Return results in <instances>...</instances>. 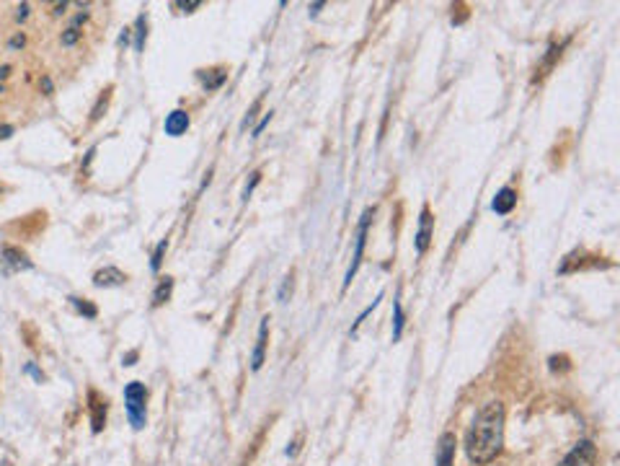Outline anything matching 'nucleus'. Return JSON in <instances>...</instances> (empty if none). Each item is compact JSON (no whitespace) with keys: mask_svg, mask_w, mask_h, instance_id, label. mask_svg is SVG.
I'll return each instance as SVG.
<instances>
[{"mask_svg":"<svg viewBox=\"0 0 620 466\" xmlns=\"http://www.w3.org/2000/svg\"><path fill=\"white\" fill-rule=\"evenodd\" d=\"M166 249H168V241H160L158 246H155V251H153V262H150L153 272H158V270H160V265H163V254H166Z\"/></svg>","mask_w":620,"mask_h":466,"instance_id":"nucleus-20","label":"nucleus"},{"mask_svg":"<svg viewBox=\"0 0 620 466\" xmlns=\"http://www.w3.org/2000/svg\"><path fill=\"white\" fill-rule=\"evenodd\" d=\"M11 47H24V37H21V34L13 37V39H11Z\"/></svg>","mask_w":620,"mask_h":466,"instance_id":"nucleus-24","label":"nucleus"},{"mask_svg":"<svg viewBox=\"0 0 620 466\" xmlns=\"http://www.w3.org/2000/svg\"><path fill=\"white\" fill-rule=\"evenodd\" d=\"M202 83H205L207 91H215L220 89L225 81H228V68H212V70H199L197 73Z\"/></svg>","mask_w":620,"mask_h":466,"instance_id":"nucleus-13","label":"nucleus"},{"mask_svg":"<svg viewBox=\"0 0 620 466\" xmlns=\"http://www.w3.org/2000/svg\"><path fill=\"white\" fill-rule=\"evenodd\" d=\"M41 86H44V91H47V94H52V81H49L47 75H44V78H41Z\"/></svg>","mask_w":620,"mask_h":466,"instance_id":"nucleus-26","label":"nucleus"},{"mask_svg":"<svg viewBox=\"0 0 620 466\" xmlns=\"http://www.w3.org/2000/svg\"><path fill=\"white\" fill-rule=\"evenodd\" d=\"M26 370H29V373H32L34 378H37V381H41V373L37 368H34V365H26Z\"/></svg>","mask_w":620,"mask_h":466,"instance_id":"nucleus-27","label":"nucleus"},{"mask_svg":"<svg viewBox=\"0 0 620 466\" xmlns=\"http://www.w3.org/2000/svg\"><path fill=\"white\" fill-rule=\"evenodd\" d=\"M70 303L78 308V314L88 316V319H96V314H98V308L93 303H88L86 298H70Z\"/></svg>","mask_w":620,"mask_h":466,"instance_id":"nucleus-17","label":"nucleus"},{"mask_svg":"<svg viewBox=\"0 0 620 466\" xmlns=\"http://www.w3.org/2000/svg\"><path fill=\"white\" fill-rule=\"evenodd\" d=\"M403 324H406V316H403V308H401V301H393V342L401 339L403 334Z\"/></svg>","mask_w":620,"mask_h":466,"instance_id":"nucleus-16","label":"nucleus"},{"mask_svg":"<svg viewBox=\"0 0 620 466\" xmlns=\"http://www.w3.org/2000/svg\"><path fill=\"white\" fill-rule=\"evenodd\" d=\"M8 73H11V68H8V65H3V68H0V78H6Z\"/></svg>","mask_w":620,"mask_h":466,"instance_id":"nucleus-32","label":"nucleus"},{"mask_svg":"<svg viewBox=\"0 0 620 466\" xmlns=\"http://www.w3.org/2000/svg\"><path fill=\"white\" fill-rule=\"evenodd\" d=\"M109 96H112V89H106V91H103V94H101V99H98V101H96L93 112H91V122L101 120V114L106 112V106H109Z\"/></svg>","mask_w":620,"mask_h":466,"instance_id":"nucleus-18","label":"nucleus"},{"mask_svg":"<svg viewBox=\"0 0 620 466\" xmlns=\"http://www.w3.org/2000/svg\"><path fill=\"white\" fill-rule=\"evenodd\" d=\"M290 293H292V275H287V277H285V282H282V288H279V301H282V303H285V301H287V296H290Z\"/></svg>","mask_w":620,"mask_h":466,"instance_id":"nucleus-21","label":"nucleus"},{"mask_svg":"<svg viewBox=\"0 0 620 466\" xmlns=\"http://www.w3.org/2000/svg\"><path fill=\"white\" fill-rule=\"evenodd\" d=\"M202 3L199 0H194V3H179V8H199Z\"/></svg>","mask_w":620,"mask_h":466,"instance_id":"nucleus-25","label":"nucleus"},{"mask_svg":"<svg viewBox=\"0 0 620 466\" xmlns=\"http://www.w3.org/2000/svg\"><path fill=\"white\" fill-rule=\"evenodd\" d=\"M501 446H504V404L489 402L473 417V425L465 435V451L473 464H489L501 453Z\"/></svg>","mask_w":620,"mask_h":466,"instance_id":"nucleus-1","label":"nucleus"},{"mask_svg":"<svg viewBox=\"0 0 620 466\" xmlns=\"http://www.w3.org/2000/svg\"><path fill=\"white\" fill-rule=\"evenodd\" d=\"M455 435L453 433H445L439 438V446H437V461L434 466H453L455 464Z\"/></svg>","mask_w":620,"mask_h":466,"instance_id":"nucleus-9","label":"nucleus"},{"mask_svg":"<svg viewBox=\"0 0 620 466\" xmlns=\"http://www.w3.org/2000/svg\"><path fill=\"white\" fill-rule=\"evenodd\" d=\"M124 282H127V275L117 267H103L93 275L96 288H117V285H124Z\"/></svg>","mask_w":620,"mask_h":466,"instance_id":"nucleus-7","label":"nucleus"},{"mask_svg":"<svg viewBox=\"0 0 620 466\" xmlns=\"http://www.w3.org/2000/svg\"><path fill=\"white\" fill-rule=\"evenodd\" d=\"M88 399H91V422H93V433H101V427L106 425V399H101L96 391H91Z\"/></svg>","mask_w":620,"mask_h":466,"instance_id":"nucleus-11","label":"nucleus"},{"mask_svg":"<svg viewBox=\"0 0 620 466\" xmlns=\"http://www.w3.org/2000/svg\"><path fill=\"white\" fill-rule=\"evenodd\" d=\"M373 208H367L362 213V220H359V231H357V246H354V257H351V265L347 270V277H344V288L351 282V277L357 275L359 265H362V254H365V241H367V228H370V220H373Z\"/></svg>","mask_w":620,"mask_h":466,"instance_id":"nucleus-3","label":"nucleus"},{"mask_svg":"<svg viewBox=\"0 0 620 466\" xmlns=\"http://www.w3.org/2000/svg\"><path fill=\"white\" fill-rule=\"evenodd\" d=\"M26 16H29V6H26V3H24V6L18 8V18H26Z\"/></svg>","mask_w":620,"mask_h":466,"instance_id":"nucleus-28","label":"nucleus"},{"mask_svg":"<svg viewBox=\"0 0 620 466\" xmlns=\"http://www.w3.org/2000/svg\"><path fill=\"white\" fill-rule=\"evenodd\" d=\"M321 8H323V3H313V6H310V13H313V16H316V13H318Z\"/></svg>","mask_w":620,"mask_h":466,"instance_id":"nucleus-29","label":"nucleus"},{"mask_svg":"<svg viewBox=\"0 0 620 466\" xmlns=\"http://www.w3.org/2000/svg\"><path fill=\"white\" fill-rule=\"evenodd\" d=\"M11 132H13V127H0V137H11Z\"/></svg>","mask_w":620,"mask_h":466,"instance_id":"nucleus-30","label":"nucleus"},{"mask_svg":"<svg viewBox=\"0 0 620 466\" xmlns=\"http://www.w3.org/2000/svg\"><path fill=\"white\" fill-rule=\"evenodd\" d=\"M269 122H271V112H266V114H264V120L259 122V125H256V127H254V137H259V135H261V130L266 127V125H269Z\"/></svg>","mask_w":620,"mask_h":466,"instance_id":"nucleus-23","label":"nucleus"},{"mask_svg":"<svg viewBox=\"0 0 620 466\" xmlns=\"http://www.w3.org/2000/svg\"><path fill=\"white\" fill-rule=\"evenodd\" d=\"M129 42V29H124V34L120 37V44H127Z\"/></svg>","mask_w":620,"mask_h":466,"instance_id":"nucleus-31","label":"nucleus"},{"mask_svg":"<svg viewBox=\"0 0 620 466\" xmlns=\"http://www.w3.org/2000/svg\"><path fill=\"white\" fill-rule=\"evenodd\" d=\"M259 182H261V174L256 171L254 177H251V182H248V184H246V189H243V200H248V197H251V192H254V189H256V184H259Z\"/></svg>","mask_w":620,"mask_h":466,"instance_id":"nucleus-22","label":"nucleus"},{"mask_svg":"<svg viewBox=\"0 0 620 466\" xmlns=\"http://www.w3.org/2000/svg\"><path fill=\"white\" fill-rule=\"evenodd\" d=\"M171 293H174V277H160L158 288L153 293V306H155V308L163 306L168 298H171Z\"/></svg>","mask_w":620,"mask_h":466,"instance_id":"nucleus-14","label":"nucleus"},{"mask_svg":"<svg viewBox=\"0 0 620 466\" xmlns=\"http://www.w3.org/2000/svg\"><path fill=\"white\" fill-rule=\"evenodd\" d=\"M0 262H3V270H6V275L21 272V270H32V262H29V257H26L21 249H16V246H3Z\"/></svg>","mask_w":620,"mask_h":466,"instance_id":"nucleus-4","label":"nucleus"},{"mask_svg":"<svg viewBox=\"0 0 620 466\" xmlns=\"http://www.w3.org/2000/svg\"><path fill=\"white\" fill-rule=\"evenodd\" d=\"M163 130H166V135L171 137H181L183 132L189 130V114L183 112V109H174V112L166 117V122H163Z\"/></svg>","mask_w":620,"mask_h":466,"instance_id":"nucleus-8","label":"nucleus"},{"mask_svg":"<svg viewBox=\"0 0 620 466\" xmlns=\"http://www.w3.org/2000/svg\"><path fill=\"white\" fill-rule=\"evenodd\" d=\"M517 205V192L512 189V187H504V189H499V194L493 197L491 202V210L493 213H499V215H507V213H512Z\"/></svg>","mask_w":620,"mask_h":466,"instance_id":"nucleus-10","label":"nucleus"},{"mask_svg":"<svg viewBox=\"0 0 620 466\" xmlns=\"http://www.w3.org/2000/svg\"><path fill=\"white\" fill-rule=\"evenodd\" d=\"M432 233H434V218H432V210L424 205L422 215H419V231H416V251H419V254H424V251L430 249Z\"/></svg>","mask_w":620,"mask_h":466,"instance_id":"nucleus-5","label":"nucleus"},{"mask_svg":"<svg viewBox=\"0 0 620 466\" xmlns=\"http://www.w3.org/2000/svg\"><path fill=\"white\" fill-rule=\"evenodd\" d=\"M124 402H127L129 422L135 430H143L148 425V389L140 381H132L124 389Z\"/></svg>","mask_w":620,"mask_h":466,"instance_id":"nucleus-2","label":"nucleus"},{"mask_svg":"<svg viewBox=\"0 0 620 466\" xmlns=\"http://www.w3.org/2000/svg\"><path fill=\"white\" fill-rule=\"evenodd\" d=\"M86 16H88V13H78V18L72 21V26H67V29H65V34H63V47H72V44L80 39V24L86 21Z\"/></svg>","mask_w":620,"mask_h":466,"instance_id":"nucleus-15","label":"nucleus"},{"mask_svg":"<svg viewBox=\"0 0 620 466\" xmlns=\"http://www.w3.org/2000/svg\"><path fill=\"white\" fill-rule=\"evenodd\" d=\"M266 337H269V319H261V327H259V339H256V350L251 355V368L259 370L264 363V353H266Z\"/></svg>","mask_w":620,"mask_h":466,"instance_id":"nucleus-12","label":"nucleus"},{"mask_svg":"<svg viewBox=\"0 0 620 466\" xmlns=\"http://www.w3.org/2000/svg\"><path fill=\"white\" fill-rule=\"evenodd\" d=\"M137 39H135V49L137 52H140V49H143V44H145V34H148V18L145 16H140L137 18Z\"/></svg>","mask_w":620,"mask_h":466,"instance_id":"nucleus-19","label":"nucleus"},{"mask_svg":"<svg viewBox=\"0 0 620 466\" xmlns=\"http://www.w3.org/2000/svg\"><path fill=\"white\" fill-rule=\"evenodd\" d=\"M595 456H597L595 446H592L589 441H581V443H576V448L564 458V466H589L592 461H595Z\"/></svg>","mask_w":620,"mask_h":466,"instance_id":"nucleus-6","label":"nucleus"}]
</instances>
